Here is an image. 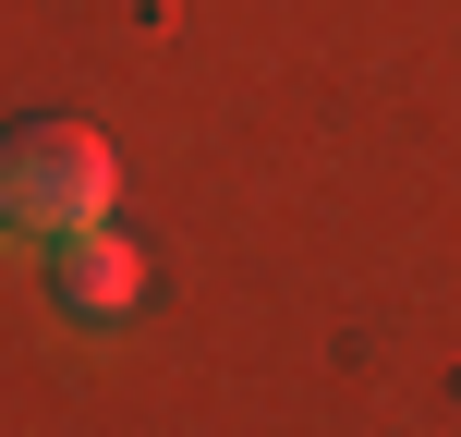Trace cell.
Listing matches in <instances>:
<instances>
[{
	"label": "cell",
	"mask_w": 461,
	"mask_h": 437,
	"mask_svg": "<svg viewBox=\"0 0 461 437\" xmlns=\"http://www.w3.org/2000/svg\"><path fill=\"white\" fill-rule=\"evenodd\" d=\"M110 195H122V170L86 122H61V110L0 122V243H73V231L110 219Z\"/></svg>",
	"instance_id": "6da1fadb"
},
{
	"label": "cell",
	"mask_w": 461,
	"mask_h": 437,
	"mask_svg": "<svg viewBox=\"0 0 461 437\" xmlns=\"http://www.w3.org/2000/svg\"><path fill=\"white\" fill-rule=\"evenodd\" d=\"M134 292H146V255L122 243L110 219L73 231V243H49V316H61V328H122Z\"/></svg>",
	"instance_id": "7a4b0ae2"
}]
</instances>
